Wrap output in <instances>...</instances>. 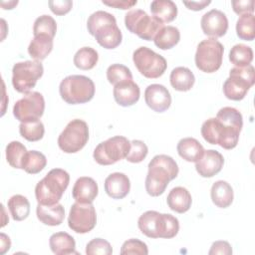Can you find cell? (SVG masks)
<instances>
[{
    "label": "cell",
    "mask_w": 255,
    "mask_h": 255,
    "mask_svg": "<svg viewBox=\"0 0 255 255\" xmlns=\"http://www.w3.org/2000/svg\"><path fill=\"white\" fill-rule=\"evenodd\" d=\"M113 248L107 240L103 238H95L86 246L87 255H111Z\"/></svg>",
    "instance_id": "cell-42"
},
{
    "label": "cell",
    "mask_w": 255,
    "mask_h": 255,
    "mask_svg": "<svg viewBox=\"0 0 255 255\" xmlns=\"http://www.w3.org/2000/svg\"><path fill=\"white\" fill-rule=\"evenodd\" d=\"M97 223L96 209L92 203L75 202L70 209L68 225L76 233L85 234L94 229Z\"/></svg>",
    "instance_id": "cell-14"
},
{
    "label": "cell",
    "mask_w": 255,
    "mask_h": 255,
    "mask_svg": "<svg viewBox=\"0 0 255 255\" xmlns=\"http://www.w3.org/2000/svg\"><path fill=\"white\" fill-rule=\"evenodd\" d=\"M180 157L188 162L197 161L204 152L202 144L194 137L181 138L176 146Z\"/></svg>",
    "instance_id": "cell-26"
},
{
    "label": "cell",
    "mask_w": 255,
    "mask_h": 255,
    "mask_svg": "<svg viewBox=\"0 0 255 255\" xmlns=\"http://www.w3.org/2000/svg\"><path fill=\"white\" fill-rule=\"evenodd\" d=\"M233 11L238 14H247L253 13L254 11V1L253 0H234L231 1Z\"/></svg>",
    "instance_id": "cell-45"
},
{
    "label": "cell",
    "mask_w": 255,
    "mask_h": 255,
    "mask_svg": "<svg viewBox=\"0 0 255 255\" xmlns=\"http://www.w3.org/2000/svg\"><path fill=\"white\" fill-rule=\"evenodd\" d=\"M200 25L205 35L216 39L226 34L228 30V19L222 11L212 9L201 17Z\"/></svg>",
    "instance_id": "cell-15"
},
{
    "label": "cell",
    "mask_w": 255,
    "mask_h": 255,
    "mask_svg": "<svg viewBox=\"0 0 255 255\" xmlns=\"http://www.w3.org/2000/svg\"><path fill=\"white\" fill-rule=\"evenodd\" d=\"M130 148V141L123 135H116L100 142L93 153L94 159L101 165L114 164L126 158Z\"/></svg>",
    "instance_id": "cell-9"
},
{
    "label": "cell",
    "mask_w": 255,
    "mask_h": 255,
    "mask_svg": "<svg viewBox=\"0 0 255 255\" xmlns=\"http://www.w3.org/2000/svg\"><path fill=\"white\" fill-rule=\"evenodd\" d=\"M144 101L152 111L163 113L171 105V96L163 85L151 84L144 91Z\"/></svg>",
    "instance_id": "cell-16"
},
{
    "label": "cell",
    "mask_w": 255,
    "mask_h": 255,
    "mask_svg": "<svg viewBox=\"0 0 255 255\" xmlns=\"http://www.w3.org/2000/svg\"><path fill=\"white\" fill-rule=\"evenodd\" d=\"M148 171L145 178V190L150 196L162 194L169 181L178 174V165L169 155L157 154L148 163Z\"/></svg>",
    "instance_id": "cell-2"
},
{
    "label": "cell",
    "mask_w": 255,
    "mask_h": 255,
    "mask_svg": "<svg viewBox=\"0 0 255 255\" xmlns=\"http://www.w3.org/2000/svg\"><path fill=\"white\" fill-rule=\"evenodd\" d=\"M43 73L44 68L39 61L18 62L12 69V85L17 92L27 94L36 86Z\"/></svg>",
    "instance_id": "cell-11"
},
{
    "label": "cell",
    "mask_w": 255,
    "mask_h": 255,
    "mask_svg": "<svg viewBox=\"0 0 255 255\" xmlns=\"http://www.w3.org/2000/svg\"><path fill=\"white\" fill-rule=\"evenodd\" d=\"M11 247V241L10 238L4 234L1 233V254H4L7 250H9Z\"/></svg>",
    "instance_id": "cell-49"
},
{
    "label": "cell",
    "mask_w": 255,
    "mask_h": 255,
    "mask_svg": "<svg viewBox=\"0 0 255 255\" xmlns=\"http://www.w3.org/2000/svg\"><path fill=\"white\" fill-rule=\"evenodd\" d=\"M107 79L110 84L115 86L119 83L132 80V74L127 66L113 64L107 69Z\"/></svg>",
    "instance_id": "cell-40"
},
{
    "label": "cell",
    "mask_w": 255,
    "mask_h": 255,
    "mask_svg": "<svg viewBox=\"0 0 255 255\" xmlns=\"http://www.w3.org/2000/svg\"><path fill=\"white\" fill-rule=\"evenodd\" d=\"M209 255L214 254H223V255H230L232 254L231 245L227 241H215L212 243L211 248L208 252Z\"/></svg>",
    "instance_id": "cell-46"
},
{
    "label": "cell",
    "mask_w": 255,
    "mask_h": 255,
    "mask_svg": "<svg viewBox=\"0 0 255 255\" xmlns=\"http://www.w3.org/2000/svg\"><path fill=\"white\" fill-rule=\"evenodd\" d=\"M113 94L117 104L122 107H130L139 100L140 90L138 85L130 80L115 85Z\"/></svg>",
    "instance_id": "cell-18"
},
{
    "label": "cell",
    "mask_w": 255,
    "mask_h": 255,
    "mask_svg": "<svg viewBox=\"0 0 255 255\" xmlns=\"http://www.w3.org/2000/svg\"><path fill=\"white\" fill-rule=\"evenodd\" d=\"M49 7L54 14L62 16L72 9L73 2L71 0H50Z\"/></svg>",
    "instance_id": "cell-44"
},
{
    "label": "cell",
    "mask_w": 255,
    "mask_h": 255,
    "mask_svg": "<svg viewBox=\"0 0 255 255\" xmlns=\"http://www.w3.org/2000/svg\"><path fill=\"white\" fill-rule=\"evenodd\" d=\"M137 226L141 233L149 238L170 239L179 231V222L176 217L154 210L142 213L137 220Z\"/></svg>",
    "instance_id": "cell-3"
},
{
    "label": "cell",
    "mask_w": 255,
    "mask_h": 255,
    "mask_svg": "<svg viewBox=\"0 0 255 255\" xmlns=\"http://www.w3.org/2000/svg\"><path fill=\"white\" fill-rule=\"evenodd\" d=\"M255 82V69L252 65L235 67L223 84L224 96L232 101H241Z\"/></svg>",
    "instance_id": "cell-6"
},
{
    "label": "cell",
    "mask_w": 255,
    "mask_h": 255,
    "mask_svg": "<svg viewBox=\"0 0 255 255\" xmlns=\"http://www.w3.org/2000/svg\"><path fill=\"white\" fill-rule=\"evenodd\" d=\"M94 37L96 38L97 42L106 49H115L121 43L123 39L122 32L116 23H109L101 28H99Z\"/></svg>",
    "instance_id": "cell-21"
},
{
    "label": "cell",
    "mask_w": 255,
    "mask_h": 255,
    "mask_svg": "<svg viewBox=\"0 0 255 255\" xmlns=\"http://www.w3.org/2000/svg\"><path fill=\"white\" fill-rule=\"evenodd\" d=\"M99 60L98 52L91 47H83L79 49L74 56V64L81 70L93 69Z\"/></svg>",
    "instance_id": "cell-32"
},
{
    "label": "cell",
    "mask_w": 255,
    "mask_h": 255,
    "mask_svg": "<svg viewBox=\"0 0 255 255\" xmlns=\"http://www.w3.org/2000/svg\"><path fill=\"white\" fill-rule=\"evenodd\" d=\"M95 84L87 76L71 75L64 78L59 86L61 98L70 105L85 104L95 96Z\"/></svg>",
    "instance_id": "cell-5"
},
{
    "label": "cell",
    "mask_w": 255,
    "mask_h": 255,
    "mask_svg": "<svg viewBox=\"0 0 255 255\" xmlns=\"http://www.w3.org/2000/svg\"><path fill=\"white\" fill-rule=\"evenodd\" d=\"M229 60L236 67H246L253 60V50L245 44H236L230 50Z\"/></svg>",
    "instance_id": "cell-35"
},
{
    "label": "cell",
    "mask_w": 255,
    "mask_h": 255,
    "mask_svg": "<svg viewBox=\"0 0 255 255\" xmlns=\"http://www.w3.org/2000/svg\"><path fill=\"white\" fill-rule=\"evenodd\" d=\"M27 151L23 143L18 140H13L6 146V159L12 167L22 169V163Z\"/></svg>",
    "instance_id": "cell-36"
},
{
    "label": "cell",
    "mask_w": 255,
    "mask_h": 255,
    "mask_svg": "<svg viewBox=\"0 0 255 255\" xmlns=\"http://www.w3.org/2000/svg\"><path fill=\"white\" fill-rule=\"evenodd\" d=\"M46 164L47 158L42 152L37 150H29L24 157L22 169H24L27 173L36 174L42 171Z\"/></svg>",
    "instance_id": "cell-34"
},
{
    "label": "cell",
    "mask_w": 255,
    "mask_h": 255,
    "mask_svg": "<svg viewBox=\"0 0 255 255\" xmlns=\"http://www.w3.org/2000/svg\"><path fill=\"white\" fill-rule=\"evenodd\" d=\"M224 47L215 38L202 40L198 45L194 57L196 67L204 73L216 72L222 64Z\"/></svg>",
    "instance_id": "cell-8"
},
{
    "label": "cell",
    "mask_w": 255,
    "mask_h": 255,
    "mask_svg": "<svg viewBox=\"0 0 255 255\" xmlns=\"http://www.w3.org/2000/svg\"><path fill=\"white\" fill-rule=\"evenodd\" d=\"M212 202L220 208H227L233 201V189L231 185L225 180L215 181L210 190Z\"/></svg>",
    "instance_id": "cell-25"
},
{
    "label": "cell",
    "mask_w": 255,
    "mask_h": 255,
    "mask_svg": "<svg viewBox=\"0 0 255 255\" xmlns=\"http://www.w3.org/2000/svg\"><path fill=\"white\" fill-rule=\"evenodd\" d=\"M20 134L29 141L40 140L45 133V128L43 123L39 121L21 123L19 126Z\"/></svg>",
    "instance_id": "cell-37"
},
{
    "label": "cell",
    "mask_w": 255,
    "mask_h": 255,
    "mask_svg": "<svg viewBox=\"0 0 255 255\" xmlns=\"http://www.w3.org/2000/svg\"><path fill=\"white\" fill-rule=\"evenodd\" d=\"M70 182L69 173L62 168L51 169L35 187L38 203L43 205L57 204L63 196Z\"/></svg>",
    "instance_id": "cell-4"
},
{
    "label": "cell",
    "mask_w": 255,
    "mask_h": 255,
    "mask_svg": "<svg viewBox=\"0 0 255 255\" xmlns=\"http://www.w3.org/2000/svg\"><path fill=\"white\" fill-rule=\"evenodd\" d=\"M57 32V23L53 17L50 15H42L38 17L33 25V34L37 35H47L54 38Z\"/></svg>",
    "instance_id": "cell-38"
},
{
    "label": "cell",
    "mask_w": 255,
    "mask_h": 255,
    "mask_svg": "<svg viewBox=\"0 0 255 255\" xmlns=\"http://www.w3.org/2000/svg\"><path fill=\"white\" fill-rule=\"evenodd\" d=\"M37 218L45 225L58 226L65 218V209L62 204L43 205L38 203L36 208Z\"/></svg>",
    "instance_id": "cell-22"
},
{
    "label": "cell",
    "mask_w": 255,
    "mask_h": 255,
    "mask_svg": "<svg viewBox=\"0 0 255 255\" xmlns=\"http://www.w3.org/2000/svg\"><path fill=\"white\" fill-rule=\"evenodd\" d=\"M211 3L210 0H201V1H183V4L190 10L199 11L204 9Z\"/></svg>",
    "instance_id": "cell-48"
},
{
    "label": "cell",
    "mask_w": 255,
    "mask_h": 255,
    "mask_svg": "<svg viewBox=\"0 0 255 255\" xmlns=\"http://www.w3.org/2000/svg\"><path fill=\"white\" fill-rule=\"evenodd\" d=\"M130 189V181L128 175L123 172L111 173L105 179V191L114 199L126 197Z\"/></svg>",
    "instance_id": "cell-20"
},
{
    "label": "cell",
    "mask_w": 255,
    "mask_h": 255,
    "mask_svg": "<svg viewBox=\"0 0 255 255\" xmlns=\"http://www.w3.org/2000/svg\"><path fill=\"white\" fill-rule=\"evenodd\" d=\"M125 25L130 33L136 34L146 41L153 40L157 32L163 27V23L141 9L128 11L125 16Z\"/></svg>",
    "instance_id": "cell-7"
},
{
    "label": "cell",
    "mask_w": 255,
    "mask_h": 255,
    "mask_svg": "<svg viewBox=\"0 0 255 255\" xmlns=\"http://www.w3.org/2000/svg\"><path fill=\"white\" fill-rule=\"evenodd\" d=\"M99 192V187L96 180L89 176L79 177L73 187L72 195L77 202L92 203Z\"/></svg>",
    "instance_id": "cell-19"
},
{
    "label": "cell",
    "mask_w": 255,
    "mask_h": 255,
    "mask_svg": "<svg viewBox=\"0 0 255 255\" xmlns=\"http://www.w3.org/2000/svg\"><path fill=\"white\" fill-rule=\"evenodd\" d=\"M236 34L245 41H252L255 38V17L253 13L242 14L236 22Z\"/></svg>",
    "instance_id": "cell-33"
},
{
    "label": "cell",
    "mask_w": 255,
    "mask_h": 255,
    "mask_svg": "<svg viewBox=\"0 0 255 255\" xmlns=\"http://www.w3.org/2000/svg\"><path fill=\"white\" fill-rule=\"evenodd\" d=\"M166 202L168 207L177 213H184L189 210L192 198L189 191L182 186H176L172 188L167 197Z\"/></svg>",
    "instance_id": "cell-23"
},
{
    "label": "cell",
    "mask_w": 255,
    "mask_h": 255,
    "mask_svg": "<svg viewBox=\"0 0 255 255\" xmlns=\"http://www.w3.org/2000/svg\"><path fill=\"white\" fill-rule=\"evenodd\" d=\"M103 4L117 9L127 10L133 7L137 1L136 0H103Z\"/></svg>",
    "instance_id": "cell-47"
},
{
    "label": "cell",
    "mask_w": 255,
    "mask_h": 255,
    "mask_svg": "<svg viewBox=\"0 0 255 255\" xmlns=\"http://www.w3.org/2000/svg\"><path fill=\"white\" fill-rule=\"evenodd\" d=\"M89 127L88 124L80 119L69 122L64 130L58 137L59 147L66 153L80 151L88 142Z\"/></svg>",
    "instance_id": "cell-10"
},
{
    "label": "cell",
    "mask_w": 255,
    "mask_h": 255,
    "mask_svg": "<svg viewBox=\"0 0 255 255\" xmlns=\"http://www.w3.org/2000/svg\"><path fill=\"white\" fill-rule=\"evenodd\" d=\"M224 157L215 149L204 150L201 157L195 161V169L202 177H212L223 167Z\"/></svg>",
    "instance_id": "cell-17"
},
{
    "label": "cell",
    "mask_w": 255,
    "mask_h": 255,
    "mask_svg": "<svg viewBox=\"0 0 255 255\" xmlns=\"http://www.w3.org/2000/svg\"><path fill=\"white\" fill-rule=\"evenodd\" d=\"M132 61L138 72L147 79L162 76L167 68L166 60L147 47H139L132 54Z\"/></svg>",
    "instance_id": "cell-12"
},
{
    "label": "cell",
    "mask_w": 255,
    "mask_h": 255,
    "mask_svg": "<svg viewBox=\"0 0 255 255\" xmlns=\"http://www.w3.org/2000/svg\"><path fill=\"white\" fill-rule=\"evenodd\" d=\"M45 111V100L39 92H29L13 107V115L21 123L39 121Z\"/></svg>",
    "instance_id": "cell-13"
},
{
    "label": "cell",
    "mask_w": 255,
    "mask_h": 255,
    "mask_svg": "<svg viewBox=\"0 0 255 255\" xmlns=\"http://www.w3.org/2000/svg\"><path fill=\"white\" fill-rule=\"evenodd\" d=\"M242 127L241 113L235 108L224 107L218 111L215 118H210L202 124L201 135L208 143L232 149L238 143Z\"/></svg>",
    "instance_id": "cell-1"
},
{
    "label": "cell",
    "mask_w": 255,
    "mask_h": 255,
    "mask_svg": "<svg viewBox=\"0 0 255 255\" xmlns=\"http://www.w3.org/2000/svg\"><path fill=\"white\" fill-rule=\"evenodd\" d=\"M53 50V38L47 35H37L28 46V53L35 61H42Z\"/></svg>",
    "instance_id": "cell-27"
},
{
    "label": "cell",
    "mask_w": 255,
    "mask_h": 255,
    "mask_svg": "<svg viewBox=\"0 0 255 255\" xmlns=\"http://www.w3.org/2000/svg\"><path fill=\"white\" fill-rule=\"evenodd\" d=\"M148 148L146 144L139 139H133L130 141V148L126 156L127 160L132 163L141 162L147 155Z\"/></svg>",
    "instance_id": "cell-41"
},
{
    "label": "cell",
    "mask_w": 255,
    "mask_h": 255,
    "mask_svg": "<svg viewBox=\"0 0 255 255\" xmlns=\"http://www.w3.org/2000/svg\"><path fill=\"white\" fill-rule=\"evenodd\" d=\"M180 40V32L174 26H163L155 35L154 45L161 50L173 48Z\"/></svg>",
    "instance_id": "cell-30"
},
{
    "label": "cell",
    "mask_w": 255,
    "mask_h": 255,
    "mask_svg": "<svg viewBox=\"0 0 255 255\" xmlns=\"http://www.w3.org/2000/svg\"><path fill=\"white\" fill-rule=\"evenodd\" d=\"M49 245L54 254L67 255L77 254L76 242L73 236L67 232H56L51 235L49 239Z\"/></svg>",
    "instance_id": "cell-24"
},
{
    "label": "cell",
    "mask_w": 255,
    "mask_h": 255,
    "mask_svg": "<svg viewBox=\"0 0 255 255\" xmlns=\"http://www.w3.org/2000/svg\"><path fill=\"white\" fill-rule=\"evenodd\" d=\"M152 16L161 23H169L177 16V6L171 0H154L150 4Z\"/></svg>",
    "instance_id": "cell-29"
},
{
    "label": "cell",
    "mask_w": 255,
    "mask_h": 255,
    "mask_svg": "<svg viewBox=\"0 0 255 255\" xmlns=\"http://www.w3.org/2000/svg\"><path fill=\"white\" fill-rule=\"evenodd\" d=\"M18 4V1H8V2H5V1H2L1 2V6L3 9H13L14 6H16Z\"/></svg>",
    "instance_id": "cell-50"
},
{
    "label": "cell",
    "mask_w": 255,
    "mask_h": 255,
    "mask_svg": "<svg viewBox=\"0 0 255 255\" xmlns=\"http://www.w3.org/2000/svg\"><path fill=\"white\" fill-rule=\"evenodd\" d=\"M8 208L15 221H22L30 214V202L24 195L15 194L8 200Z\"/></svg>",
    "instance_id": "cell-31"
},
{
    "label": "cell",
    "mask_w": 255,
    "mask_h": 255,
    "mask_svg": "<svg viewBox=\"0 0 255 255\" xmlns=\"http://www.w3.org/2000/svg\"><path fill=\"white\" fill-rule=\"evenodd\" d=\"M116 22L117 20L113 14L103 10L96 11L93 14H91L90 17L88 18V21H87L88 32L94 36L95 32L102 26L109 23H116Z\"/></svg>",
    "instance_id": "cell-39"
},
{
    "label": "cell",
    "mask_w": 255,
    "mask_h": 255,
    "mask_svg": "<svg viewBox=\"0 0 255 255\" xmlns=\"http://www.w3.org/2000/svg\"><path fill=\"white\" fill-rule=\"evenodd\" d=\"M169 81L174 90L179 92H187L193 87L195 77L188 68L176 67L171 71Z\"/></svg>",
    "instance_id": "cell-28"
},
{
    "label": "cell",
    "mask_w": 255,
    "mask_h": 255,
    "mask_svg": "<svg viewBox=\"0 0 255 255\" xmlns=\"http://www.w3.org/2000/svg\"><path fill=\"white\" fill-rule=\"evenodd\" d=\"M121 254H138V255H147L148 249L144 242L138 239H128L124 242L121 248Z\"/></svg>",
    "instance_id": "cell-43"
}]
</instances>
